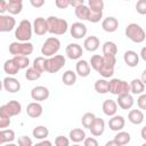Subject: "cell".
Listing matches in <instances>:
<instances>
[{"label":"cell","mask_w":146,"mask_h":146,"mask_svg":"<svg viewBox=\"0 0 146 146\" xmlns=\"http://www.w3.org/2000/svg\"><path fill=\"white\" fill-rule=\"evenodd\" d=\"M105 146H121V145H119V144L113 139V140H108V141L105 144Z\"/></svg>","instance_id":"56"},{"label":"cell","mask_w":146,"mask_h":146,"mask_svg":"<svg viewBox=\"0 0 146 146\" xmlns=\"http://www.w3.org/2000/svg\"><path fill=\"white\" fill-rule=\"evenodd\" d=\"M2 146H18V145H16V144H14V143H8V144H5V145H2Z\"/></svg>","instance_id":"59"},{"label":"cell","mask_w":146,"mask_h":146,"mask_svg":"<svg viewBox=\"0 0 146 146\" xmlns=\"http://www.w3.org/2000/svg\"><path fill=\"white\" fill-rule=\"evenodd\" d=\"M110 92L115 96L130 94V83L124 80L112 79L110 80Z\"/></svg>","instance_id":"7"},{"label":"cell","mask_w":146,"mask_h":146,"mask_svg":"<svg viewBox=\"0 0 146 146\" xmlns=\"http://www.w3.org/2000/svg\"><path fill=\"white\" fill-rule=\"evenodd\" d=\"M83 146H99L98 141L94 137H87L83 141Z\"/></svg>","instance_id":"50"},{"label":"cell","mask_w":146,"mask_h":146,"mask_svg":"<svg viewBox=\"0 0 146 146\" xmlns=\"http://www.w3.org/2000/svg\"><path fill=\"white\" fill-rule=\"evenodd\" d=\"M33 32L36 35H44L48 32V22L43 17H36L33 22Z\"/></svg>","instance_id":"15"},{"label":"cell","mask_w":146,"mask_h":146,"mask_svg":"<svg viewBox=\"0 0 146 146\" xmlns=\"http://www.w3.org/2000/svg\"><path fill=\"white\" fill-rule=\"evenodd\" d=\"M68 137H70V140L73 141V143H75V144H79L81 141H84V139L87 138L84 130L81 129V128H74V129H72L70 131V133H68Z\"/></svg>","instance_id":"25"},{"label":"cell","mask_w":146,"mask_h":146,"mask_svg":"<svg viewBox=\"0 0 146 146\" xmlns=\"http://www.w3.org/2000/svg\"><path fill=\"white\" fill-rule=\"evenodd\" d=\"M23 9V1L22 0H9L7 11L10 15H17Z\"/></svg>","instance_id":"27"},{"label":"cell","mask_w":146,"mask_h":146,"mask_svg":"<svg viewBox=\"0 0 146 146\" xmlns=\"http://www.w3.org/2000/svg\"><path fill=\"white\" fill-rule=\"evenodd\" d=\"M83 5H84V1L83 0H71V6L74 9H76V8H79V7L83 6Z\"/></svg>","instance_id":"52"},{"label":"cell","mask_w":146,"mask_h":146,"mask_svg":"<svg viewBox=\"0 0 146 146\" xmlns=\"http://www.w3.org/2000/svg\"><path fill=\"white\" fill-rule=\"evenodd\" d=\"M42 112H43V107L38 102H32L26 106V114L32 119H36L41 116Z\"/></svg>","instance_id":"20"},{"label":"cell","mask_w":146,"mask_h":146,"mask_svg":"<svg viewBox=\"0 0 146 146\" xmlns=\"http://www.w3.org/2000/svg\"><path fill=\"white\" fill-rule=\"evenodd\" d=\"M116 103H117V106L121 107L122 110H131L135 100H133V97L131 94H125V95L117 96Z\"/></svg>","instance_id":"17"},{"label":"cell","mask_w":146,"mask_h":146,"mask_svg":"<svg viewBox=\"0 0 146 146\" xmlns=\"http://www.w3.org/2000/svg\"><path fill=\"white\" fill-rule=\"evenodd\" d=\"M100 46V41L99 39L96 36V35H90L88 38L84 39L83 41V47L87 51H90V52H94L96 51Z\"/></svg>","instance_id":"23"},{"label":"cell","mask_w":146,"mask_h":146,"mask_svg":"<svg viewBox=\"0 0 146 146\" xmlns=\"http://www.w3.org/2000/svg\"><path fill=\"white\" fill-rule=\"evenodd\" d=\"M115 64H116L115 56H103V64L98 70V73L103 76V79L113 76Z\"/></svg>","instance_id":"6"},{"label":"cell","mask_w":146,"mask_h":146,"mask_svg":"<svg viewBox=\"0 0 146 146\" xmlns=\"http://www.w3.org/2000/svg\"><path fill=\"white\" fill-rule=\"evenodd\" d=\"M95 90L98 92V94H107L110 92V81H107L106 79H98L96 82H95Z\"/></svg>","instance_id":"31"},{"label":"cell","mask_w":146,"mask_h":146,"mask_svg":"<svg viewBox=\"0 0 146 146\" xmlns=\"http://www.w3.org/2000/svg\"><path fill=\"white\" fill-rule=\"evenodd\" d=\"M13 59L16 63V65L18 66L19 70L27 68V66L30 65V59H29L27 56H14Z\"/></svg>","instance_id":"38"},{"label":"cell","mask_w":146,"mask_h":146,"mask_svg":"<svg viewBox=\"0 0 146 146\" xmlns=\"http://www.w3.org/2000/svg\"><path fill=\"white\" fill-rule=\"evenodd\" d=\"M124 33H125V36L129 40H131L132 42H135V43H141L146 39V32L137 23H130V24H128L127 27H125Z\"/></svg>","instance_id":"3"},{"label":"cell","mask_w":146,"mask_h":146,"mask_svg":"<svg viewBox=\"0 0 146 146\" xmlns=\"http://www.w3.org/2000/svg\"><path fill=\"white\" fill-rule=\"evenodd\" d=\"M60 49V41L59 39H57L56 36H50L48 38L42 47H41V54L44 56V57H52L55 56Z\"/></svg>","instance_id":"4"},{"label":"cell","mask_w":146,"mask_h":146,"mask_svg":"<svg viewBox=\"0 0 146 146\" xmlns=\"http://www.w3.org/2000/svg\"><path fill=\"white\" fill-rule=\"evenodd\" d=\"M125 124V120L122 115H114L108 120V127L112 131H122V129L124 128Z\"/></svg>","instance_id":"21"},{"label":"cell","mask_w":146,"mask_h":146,"mask_svg":"<svg viewBox=\"0 0 146 146\" xmlns=\"http://www.w3.org/2000/svg\"><path fill=\"white\" fill-rule=\"evenodd\" d=\"M102 108H103V112H104L105 115L112 117V116L116 115V112H117V103L115 100H113V99H106V100H104Z\"/></svg>","instance_id":"22"},{"label":"cell","mask_w":146,"mask_h":146,"mask_svg":"<svg viewBox=\"0 0 146 146\" xmlns=\"http://www.w3.org/2000/svg\"><path fill=\"white\" fill-rule=\"evenodd\" d=\"M21 112H22V105L17 100H9L8 103L3 104L0 107V115H5L8 117L16 116L21 114Z\"/></svg>","instance_id":"9"},{"label":"cell","mask_w":146,"mask_h":146,"mask_svg":"<svg viewBox=\"0 0 146 146\" xmlns=\"http://www.w3.org/2000/svg\"><path fill=\"white\" fill-rule=\"evenodd\" d=\"M87 26L82 22H75L70 27V33L74 39H82L87 34Z\"/></svg>","instance_id":"12"},{"label":"cell","mask_w":146,"mask_h":146,"mask_svg":"<svg viewBox=\"0 0 146 146\" xmlns=\"http://www.w3.org/2000/svg\"><path fill=\"white\" fill-rule=\"evenodd\" d=\"M2 87L6 91L8 92H17L21 90V83L17 79L13 78V76H6L3 80H2Z\"/></svg>","instance_id":"13"},{"label":"cell","mask_w":146,"mask_h":146,"mask_svg":"<svg viewBox=\"0 0 146 146\" xmlns=\"http://www.w3.org/2000/svg\"><path fill=\"white\" fill-rule=\"evenodd\" d=\"M55 146H70V138L65 136H57L55 138Z\"/></svg>","instance_id":"43"},{"label":"cell","mask_w":146,"mask_h":146,"mask_svg":"<svg viewBox=\"0 0 146 146\" xmlns=\"http://www.w3.org/2000/svg\"><path fill=\"white\" fill-rule=\"evenodd\" d=\"M137 105L140 110H145L146 111V94H141L139 95L138 99H137Z\"/></svg>","instance_id":"47"},{"label":"cell","mask_w":146,"mask_h":146,"mask_svg":"<svg viewBox=\"0 0 146 146\" xmlns=\"http://www.w3.org/2000/svg\"><path fill=\"white\" fill-rule=\"evenodd\" d=\"M47 22H48V32L50 34L62 35L66 33V31L68 30V23L64 18H59L56 16H49L47 18Z\"/></svg>","instance_id":"1"},{"label":"cell","mask_w":146,"mask_h":146,"mask_svg":"<svg viewBox=\"0 0 146 146\" xmlns=\"http://www.w3.org/2000/svg\"><path fill=\"white\" fill-rule=\"evenodd\" d=\"M49 95H50L49 89L43 86H36V87L32 88V90H31V98L38 103L47 100L49 98Z\"/></svg>","instance_id":"10"},{"label":"cell","mask_w":146,"mask_h":146,"mask_svg":"<svg viewBox=\"0 0 146 146\" xmlns=\"http://www.w3.org/2000/svg\"><path fill=\"white\" fill-rule=\"evenodd\" d=\"M136 10L140 15H146V0H138L136 3Z\"/></svg>","instance_id":"46"},{"label":"cell","mask_w":146,"mask_h":146,"mask_svg":"<svg viewBox=\"0 0 146 146\" xmlns=\"http://www.w3.org/2000/svg\"><path fill=\"white\" fill-rule=\"evenodd\" d=\"M33 146H52V144H51V141H50V140L44 139V140H41V141L36 143V144H35V145H33Z\"/></svg>","instance_id":"54"},{"label":"cell","mask_w":146,"mask_h":146,"mask_svg":"<svg viewBox=\"0 0 146 146\" xmlns=\"http://www.w3.org/2000/svg\"><path fill=\"white\" fill-rule=\"evenodd\" d=\"M72 146H81V145H79V144H73Z\"/></svg>","instance_id":"60"},{"label":"cell","mask_w":146,"mask_h":146,"mask_svg":"<svg viewBox=\"0 0 146 146\" xmlns=\"http://www.w3.org/2000/svg\"><path fill=\"white\" fill-rule=\"evenodd\" d=\"M102 27L105 32H108V33H113L117 30L119 27V21L113 17V16H108L106 18L103 19L102 22Z\"/></svg>","instance_id":"18"},{"label":"cell","mask_w":146,"mask_h":146,"mask_svg":"<svg viewBox=\"0 0 146 146\" xmlns=\"http://www.w3.org/2000/svg\"><path fill=\"white\" fill-rule=\"evenodd\" d=\"M65 54L70 59L76 60V59L81 58L83 50H82V47L78 43H68L65 48Z\"/></svg>","instance_id":"11"},{"label":"cell","mask_w":146,"mask_h":146,"mask_svg":"<svg viewBox=\"0 0 146 146\" xmlns=\"http://www.w3.org/2000/svg\"><path fill=\"white\" fill-rule=\"evenodd\" d=\"M32 135L35 139H39V140H44L48 135H49V130L48 128H46L44 125H38L33 129L32 131Z\"/></svg>","instance_id":"34"},{"label":"cell","mask_w":146,"mask_h":146,"mask_svg":"<svg viewBox=\"0 0 146 146\" xmlns=\"http://www.w3.org/2000/svg\"><path fill=\"white\" fill-rule=\"evenodd\" d=\"M9 124H10V117L5 116V115H0V128H1V130L9 127Z\"/></svg>","instance_id":"49"},{"label":"cell","mask_w":146,"mask_h":146,"mask_svg":"<svg viewBox=\"0 0 146 146\" xmlns=\"http://www.w3.org/2000/svg\"><path fill=\"white\" fill-rule=\"evenodd\" d=\"M65 63H66V59L63 55H55L52 57H49L46 60V72L57 73L59 70L64 67Z\"/></svg>","instance_id":"8"},{"label":"cell","mask_w":146,"mask_h":146,"mask_svg":"<svg viewBox=\"0 0 146 146\" xmlns=\"http://www.w3.org/2000/svg\"><path fill=\"white\" fill-rule=\"evenodd\" d=\"M16 21L10 15H0V32H10L14 30Z\"/></svg>","instance_id":"14"},{"label":"cell","mask_w":146,"mask_h":146,"mask_svg":"<svg viewBox=\"0 0 146 146\" xmlns=\"http://www.w3.org/2000/svg\"><path fill=\"white\" fill-rule=\"evenodd\" d=\"M76 73L72 70H67L62 75V81L65 86H73L76 82Z\"/></svg>","instance_id":"32"},{"label":"cell","mask_w":146,"mask_h":146,"mask_svg":"<svg viewBox=\"0 0 146 146\" xmlns=\"http://www.w3.org/2000/svg\"><path fill=\"white\" fill-rule=\"evenodd\" d=\"M3 71H5V73H7L8 76H9V75H15V74H17L18 71H19V68H18V66L16 65V63L14 62V59L11 58V59H7V60L5 62V64H3Z\"/></svg>","instance_id":"33"},{"label":"cell","mask_w":146,"mask_h":146,"mask_svg":"<svg viewBox=\"0 0 146 146\" xmlns=\"http://www.w3.org/2000/svg\"><path fill=\"white\" fill-rule=\"evenodd\" d=\"M32 32H33V24L29 19H23L15 29V38L19 42H29L30 39L32 38Z\"/></svg>","instance_id":"2"},{"label":"cell","mask_w":146,"mask_h":146,"mask_svg":"<svg viewBox=\"0 0 146 146\" xmlns=\"http://www.w3.org/2000/svg\"><path fill=\"white\" fill-rule=\"evenodd\" d=\"M15 139V131L11 129H3L0 131V144L5 145L8 143H13Z\"/></svg>","instance_id":"29"},{"label":"cell","mask_w":146,"mask_h":146,"mask_svg":"<svg viewBox=\"0 0 146 146\" xmlns=\"http://www.w3.org/2000/svg\"><path fill=\"white\" fill-rule=\"evenodd\" d=\"M141 146H146V143H144V144H143V145H141Z\"/></svg>","instance_id":"61"},{"label":"cell","mask_w":146,"mask_h":146,"mask_svg":"<svg viewBox=\"0 0 146 146\" xmlns=\"http://www.w3.org/2000/svg\"><path fill=\"white\" fill-rule=\"evenodd\" d=\"M103 56H115L117 52V46L113 41H106L103 44Z\"/></svg>","instance_id":"30"},{"label":"cell","mask_w":146,"mask_h":146,"mask_svg":"<svg viewBox=\"0 0 146 146\" xmlns=\"http://www.w3.org/2000/svg\"><path fill=\"white\" fill-rule=\"evenodd\" d=\"M90 70H91L90 64L84 59H79L75 64V73L81 78H87L90 74Z\"/></svg>","instance_id":"19"},{"label":"cell","mask_w":146,"mask_h":146,"mask_svg":"<svg viewBox=\"0 0 146 146\" xmlns=\"http://www.w3.org/2000/svg\"><path fill=\"white\" fill-rule=\"evenodd\" d=\"M128 120L132 123V124H141L144 121V113L140 110H130L129 114H128Z\"/></svg>","instance_id":"26"},{"label":"cell","mask_w":146,"mask_h":146,"mask_svg":"<svg viewBox=\"0 0 146 146\" xmlns=\"http://www.w3.org/2000/svg\"><path fill=\"white\" fill-rule=\"evenodd\" d=\"M41 74H42L41 72H39L38 70H35V68L32 66V67H29V68L26 70V72H25V79L29 80V81H35V80L40 79Z\"/></svg>","instance_id":"39"},{"label":"cell","mask_w":146,"mask_h":146,"mask_svg":"<svg viewBox=\"0 0 146 146\" xmlns=\"http://www.w3.org/2000/svg\"><path fill=\"white\" fill-rule=\"evenodd\" d=\"M114 140H115L119 145L124 146V145H127V144L130 143L131 136H130V133L127 132V131H119V132L114 136Z\"/></svg>","instance_id":"35"},{"label":"cell","mask_w":146,"mask_h":146,"mask_svg":"<svg viewBox=\"0 0 146 146\" xmlns=\"http://www.w3.org/2000/svg\"><path fill=\"white\" fill-rule=\"evenodd\" d=\"M9 52L14 56H29L33 52V44L31 42L15 41L9 44Z\"/></svg>","instance_id":"5"},{"label":"cell","mask_w":146,"mask_h":146,"mask_svg":"<svg viewBox=\"0 0 146 146\" xmlns=\"http://www.w3.org/2000/svg\"><path fill=\"white\" fill-rule=\"evenodd\" d=\"M89 64H90V66L96 72H98V70L100 68V66L103 64V56H100V55H94V56H91V58L89 60Z\"/></svg>","instance_id":"42"},{"label":"cell","mask_w":146,"mask_h":146,"mask_svg":"<svg viewBox=\"0 0 146 146\" xmlns=\"http://www.w3.org/2000/svg\"><path fill=\"white\" fill-rule=\"evenodd\" d=\"M102 18H103V13H96V11L90 10L89 17H88V21L90 23H98V22H100Z\"/></svg>","instance_id":"44"},{"label":"cell","mask_w":146,"mask_h":146,"mask_svg":"<svg viewBox=\"0 0 146 146\" xmlns=\"http://www.w3.org/2000/svg\"><path fill=\"white\" fill-rule=\"evenodd\" d=\"M46 60H47V58L46 57H43V56H39V57H36L34 60H33V67L35 68V70H38L39 72H44L46 71Z\"/></svg>","instance_id":"41"},{"label":"cell","mask_w":146,"mask_h":146,"mask_svg":"<svg viewBox=\"0 0 146 146\" xmlns=\"http://www.w3.org/2000/svg\"><path fill=\"white\" fill-rule=\"evenodd\" d=\"M145 84L140 79H133L130 82V92L133 95H141L145 91Z\"/></svg>","instance_id":"28"},{"label":"cell","mask_w":146,"mask_h":146,"mask_svg":"<svg viewBox=\"0 0 146 146\" xmlns=\"http://www.w3.org/2000/svg\"><path fill=\"white\" fill-rule=\"evenodd\" d=\"M89 130H90V132H91V135H92L94 137H99V136H102V135L104 133V131H105V121H104L103 119L96 116V119H95V121L92 122V124L90 125Z\"/></svg>","instance_id":"16"},{"label":"cell","mask_w":146,"mask_h":146,"mask_svg":"<svg viewBox=\"0 0 146 146\" xmlns=\"http://www.w3.org/2000/svg\"><path fill=\"white\" fill-rule=\"evenodd\" d=\"M140 135H141V138H143V139L146 141V125H145V127L141 129V131H140Z\"/></svg>","instance_id":"58"},{"label":"cell","mask_w":146,"mask_h":146,"mask_svg":"<svg viewBox=\"0 0 146 146\" xmlns=\"http://www.w3.org/2000/svg\"><path fill=\"white\" fill-rule=\"evenodd\" d=\"M139 57L146 62V47H143L141 50H140V54H139Z\"/></svg>","instance_id":"55"},{"label":"cell","mask_w":146,"mask_h":146,"mask_svg":"<svg viewBox=\"0 0 146 146\" xmlns=\"http://www.w3.org/2000/svg\"><path fill=\"white\" fill-rule=\"evenodd\" d=\"M140 80H141V81H143V83L146 86V70H144V71H143L141 76H140Z\"/></svg>","instance_id":"57"},{"label":"cell","mask_w":146,"mask_h":146,"mask_svg":"<svg viewBox=\"0 0 146 146\" xmlns=\"http://www.w3.org/2000/svg\"><path fill=\"white\" fill-rule=\"evenodd\" d=\"M123 60L129 67H136L139 64V55L133 50H127L123 55Z\"/></svg>","instance_id":"24"},{"label":"cell","mask_w":146,"mask_h":146,"mask_svg":"<svg viewBox=\"0 0 146 146\" xmlns=\"http://www.w3.org/2000/svg\"><path fill=\"white\" fill-rule=\"evenodd\" d=\"M7 8H8V1H5V0L0 1V13H1V15H5L3 13L7 11Z\"/></svg>","instance_id":"53"},{"label":"cell","mask_w":146,"mask_h":146,"mask_svg":"<svg viewBox=\"0 0 146 146\" xmlns=\"http://www.w3.org/2000/svg\"><path fill=\"white\" fill-rule=\"evenodd\" d=\"M89 13H90V9L87 5H83L76 9H74V14L75 16L81 19V21H88V17H89Z\"/></svg>","instance_id":"36"},{"label":"cell","mask_w":146,"mask_h":146,"mask_svg":"<svg viewBox=\"0 0 146 146\" xmlns=\"http://www.w3.org/2000/svg\"><path fill=\"white\" fill-rule=\"evenodd\" d=\"M96 119V115L94 113H90V112H87L82 115V119H81V123L83 125V128H90V125L92 124V122L95 121Z\"/></svg>","instance_id":"40"},{"label":"cell","mask_w":146,"mask_h":146,"mask_svg":"<svg viewBox=\"0 0 146 146\" xmlns=\"http://www.w3.org/2000/svg\"><path fill=\"white\" fill-rule=\"evenodd\" d=\"M55 5L59 9H66L67 7L71 6V0H56Z\"/></svg>","instance_id":"48"},{"label":"cell","mask_w":146,"mask_h":146,"mask_svg":"<svg viewBox=\"0 0 146 146\" xmlns=\"http://www.w3.org/2000/svg\"><path fill=\"white\" fill-rule=\"evenodd\" d=\"M17 145L18 146H33V143L29 136H21V137H18Z\"/></svg>","instance_id":"45"},{"label":"cell","mask_w":146,"mask_h":146,"mask_svg":"<svg viewBox=\"0 0 146 146\" xmlns=\"http://www.w3.org/2000/svg\"><path fill=\"white\" fill-rule=\"evenodd\" d=\"M30 3L34 7V8H40L44 5V0H31Z\"/></svg>","instance_id":"51"},{"label":"cell","mask_w":146,"mask_h":146,"mask_svg":"<svg viewBox=\"0 0 146 146\" xmlns=\"http://www.w3.org/2000/svg\"><path fill=\"white\" fill-rule=\"evenodd\" d=\"M104 6H105V3H104L103 0H89L88 1V7L91 11L103 13Z\"/></svg>","instance_id":"37"}]
</instances>
